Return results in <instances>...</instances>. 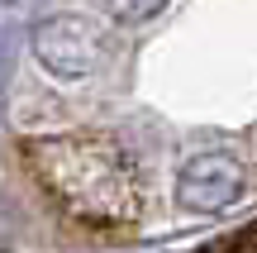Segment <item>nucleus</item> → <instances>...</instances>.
<instances>
[{
	"label": "nucleus",
	"mask_w": 257,
	"mask_h": 253,
	"mask_svg": "<svg viewBox=\"0 0 257 253\" xmlns=\"http://www.w3.org/2000/svg\"><path fill=\"white\" fill-rule=\"evenodd\" d=\"M238 196H243V167L229 153H200L176 177V201L186 210H205V215L210 210H229Z\"/></svg>",
	"instance_id": "obj_3"
},
{
	"label": "nucleus",
	"mask_w": 257,
	"mask_h": 253,
	"mask_svg": "<svg viewBox=\"0 0 257 253\" xmlns=\"http://www.w3.org/2000/svg\"><path fill=\"white\" fill-rule=\"evenodd\" d=\"M34 53L53 76H86L100 62V34H95L91 19L57 15L34 29Z\"/></svg>",
	"instance_id": "obj_2"
},
{
	"label": "nucleus",
	"mask_w": 257,
	"mask_h": 253,
	"mask_svg": "<svg viewBox=\"0 0 257 253\" xmlns=\"http://www.w3.org/2000/svg\"><path fill=\"white\" fill-rule=\"evenodd\" d=\"M105 5L114 10V19H148V15H157L167 0H105Z\"/></svg>",
	"instance_id": "obj_4"
},
{
	"label": "nucleus",
	"mask_w": 257,
	"mask_h": 253,
	"mask_svg": "<svg viewBox=\"0 0 257 253\" xmlns=\"http://www.w3.org/2000/svg\"><path fill=\"white\" fill-rule=\"evenodd\" d=\"M48 162V177H53V187L62 191V201L72 210H81V215L91 220H119L128 206H134V187H128V167L119 153L110 148H91V143H57V148L43 153Z\"/></svg>",
	"instance_id": "obj_1"
}]
</instances>
